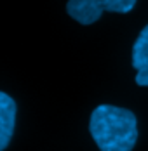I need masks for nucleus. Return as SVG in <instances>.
<instances>
[{
	"label": "nucleus",
	"mask_w": 148,
	"mask_h": 151,
	"mask_svg": "<svg viewBox=\"0 0 148 151\" xmlns=\"http://www.w3.org/2000/svg\"><path fill=\"white\" fill-rule=\"evenodd\" d=\"M89 132L99 151H133L138 141V120L131 109L101 104L91 113Z\"/></svg>",
	"instance_id": "obj_1"
},
{
	"label": "nucleus",
	"mask_w": 148,
	"mask_h": 151,
	"mask_svg": "<svg viewBox=\"0 0 148 151\" xmlns=\"http://www.w3.org/2000/svg\"><path fill=\"white\" fill-rule=\"evenodd\" d=\"M133 68L136 70V83L148 87V24L139 31L133 45Z\"/></svg>",
	"instance_id": "obj_3"
},
{
	"label": "nucleus",
	"mask_w": 148,
	"mask_h": 151,
	"mask_svg": "<svg viewBox=\"0 0 148 151\" xmlns=\"http://www.w3.org/2000/svg\"><path fill=\"white\" fill-rule=\"evenodd\" d=\"M136 5V0H68L66 12L80 24L96 23L104 11L127 14Z\"/></svg>",
	"instance_id": "obj_2"
},
{
	"label": "nucleus",
	"mask_w": 148,
	"mask_h": 151,
	"mask_svg": "<svg viewBox=\"0 0 148 151\" xmlns=\"http://www.w3.org/2000/svg\"><path fill=\"white\" fill-rule=\"evenodd\" d=\"M16 125V103L11 96L0 92V151H4L14 134Z\"/></svg>",
	"instance_id": "obj_4"
}]
</instances>
